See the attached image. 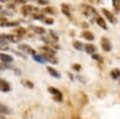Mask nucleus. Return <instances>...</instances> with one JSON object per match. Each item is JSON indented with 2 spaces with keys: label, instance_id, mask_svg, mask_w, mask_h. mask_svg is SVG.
Returning a JSON list of instances; mask_svg holds the SVG:
<instances>
[{
  "label": "nucleus",
  "instance_id": "dca6fc26",
  "mask_svg": "<svg viewBox=\"0 0 120 119\" xmlns=\"http://www.w3.org/2000/svg\"><path fill=\"white\" fill-rule=\"evenodd\" d=\"M32 56H33V59H34L36 62L39 63V64H45V63H46V60L44 59V57L42 56V54H37V53H35V54H33Z\"/></svg>",
  "mask_w": 120,
  "mask_h": 119
},
{
  "label": "nucleus",
  "instance_id": "cd10ccee",
  "mask_svg": "<svg viewBox=\"0 0 120 119\" xmlns=\"http://www.w3.org/2000/svg\"><path fill=\"white\" fill-rule=\"evenodd\" d=\"M39 5H48L49 1L48 0H36Z\"/></svg>",
  "mask_w": 120,
  "mask_h": 119
},
{
  "label": "nucleus",
  "instance_id": "4be33fe9",
  "mask_svg": "<svg viewBox=\"0 0 120 119\" xmlns=\"http://www.w3.org/2000/svg\"><path fill=\"white\" fill-rule=\"evenodd\" d=\"M22 85H24L25 87L29 88V89H32V88L34 87L33 82H30V81H28V80H22Z\"/></svg>",
  "mask_w": 120,
  "mask_h": 119
},
{
  "label": "nucleus",
  "instance_id": "bb28decb",
  "mask_svg": "<svg viewBox=\"0 0 120 119\" xmlns=\"http://www.w3.org/2000/svg\"><path fill=\"white\" fill-rule=\"evenodd\" d=\"M81 67H82V66H81L80 64H74V65L72 66V68H73L74 70H76V71H80V70H81Z\"/></svg>",
  "mask_w": 120,
  "mask_h": 119
},
{
  "label": "nucleus",
  "instance_id": "aec40b11",
  "mask_svg": "<svg viewBox=\"0 0 120 119\" xmlns=\"http://www.w3.org/2000/svg\"><path fill=\"white\" fill-rule=\"evenodd\" d=\"M0 25L4 27H13V26L19 25V22H1Z\"/></svg>",
  "mask_w": 120,
  "mask_h": 119
},
{
  "label": "nucleus",
  "instance_id": "a878e982",
  "mask_svg": "<svg viewBox=\"0 0 120 119\" xmlns=\"http://www.w3.org/2000/svg\"><path fill=\"white\" fill-rule=\"evenodd\" d=\"M91 55H92V58H93L94 60H96V61H101V60H102V57H101L99 54L93 53V54H91Z\"/></svg>",
  "mask_w": 120,
  "mask_h": 119
},
{
  "label": "nucleus",
  "instance_id": "7ed1b4c3",
  "mask_svg": "<svg viewBox=\"0 0 120 119\" xmlns=\"http://www.w3.org/2000/svg\"><path fill=\"white\" fill-rule=\"evenodd\" d=\"M38 12V8L35 7L33 6H23L22 7V13L24 16H29V15H33L35 13Z\"/></svg>",
  "mask_w": 120,
  "mask_h": 119
},
{
  "label": "nucleus",
  "instance_id": "4468645a",
  "mask_svg": "<svg viewBox=\"0 0 120 119\" xmlns=\"http://www.w3.org/2000/svg\"><path fill=\"white\" fill-rule=\"evenodd\" d=\"M30 28H31L35 33H37V34H38V35H43V34L46 33V30H45L43 27H41V26L32 25V26H30Z\"/></svg>",
  "mask_w": 120,
  "mask_h": 119
},
{
  "label": "nucleus",
  "instance_id": "393cba45",
  "mask_svg": "<svg viewBox=\"0 0 120 119\" xmlns=\"http://www.w3.org/2000/svg\"><path fill=\"white\" fill-rule=\"evenodd\" d=\"M50 34H51V36H52V38L53 39V40H58V36H57V34L53 31V30H52V29H50Z\"/></svg>",
  "mask_w": 120,
  "mask_h": 119
},
{
  "label": "nucleus",
  "instance_id": "ddd939ff",
  "mask_svg": "<svg viewBox=\"0 0 120 119\" xmlns=\"http://www.w3.org/2000/svg\"><path fill=\"white\" fill-rule=\"evenodd\" d=\"M84 50L88 54H93L97 51V48L93 44H84Z\"/></svg>",
  "mask_w": 120,
  "mask_h": 119
},
{
  "label": "nucleus",
  "instance_id": "f3484780",
  "mask_svg": "<svg viewBox=\"0 0 120 119\" xmlns=\"http://www.w3.org/2000/svg\"><path fill=\"white\" fill-rule=\"evenodd\" d=\"M82 36L85 39H87V40H94V39H95V37H94L93 33H91V32H89V31H83L82 34Z\"/></svg>",
  "mask_w": 120,
  "mask_h": 119
},
{
  "label": "nucleus",
  "instance_id": "1a4fd4ad",
  "mask_svg": "<svg viewBox=\"0 0 120 119\" xmlns=\"http://www.w3.org/2000/svg\"><path fill=\"white\" fill-rule=\"evenodd\" d=\"M0 60L5 63V64H8V63H12L13 62V57L9 54L4 53V52H0Z\"/></svg>",
  "mask_w": 120,
  "mask_h": 119
},
{
  "label": "nucleus",
  "instance_id": "f704fd0d",
  "mask_svg": "<svg viewBox=\"0 0 120 119\" xmlns=\"http://www.w3.org/2000/svg\"><path fill=\"white\" fill-rule=\"evenodd\" d=\"M1 9H2V6L0 5V10H1Z\"/></svg>",
  "mask_w": 120,
  "mask_h": 119
},
{
  "label": "nucleus",
  "instance_id": "39448f33",
  "mask_svg": "<svg viewBox=\"0 0 120 119\" xmlns=\"http://www.w3.org/2000/svg\"><path fill=\"white\" fill-rule=\"evenodd\" d=\"M10 90H11V85H10V83H9L7 80H5V79H3V78L0 77V92L8 93V92H9Z\"/></svg>",
  "mask_w": 120,
  "mask_h": 119
},
{
  "label": "nucleus",
  "instance_id": "c85d7f7f",
  "mask_svg": "<svg viewBox=\"0 0 120 119\" xmlns=\"http://www.w3.org/2000/svg\"><path fill=\"white\" fill-rule=\"evenodd\" d=\"M76 79H77L78 81H80L82 83H85V80H84L81 75H76Z\"/></svg>",
  "mask_w": 120,
  "mask_h": 119
},
{
  "label": "nucleus",
  "instance_id": "7c9ffc66",
  "mask_svg": "<svg viewBox=\"0 0 120 119\" xmlns=\"http://www.w3.org/2000/svg\"><path fill=\"white\" fill-rule=\"evenodd\" d=\"M0 119H7V118L5 117L4 114H1V113H0Z\"/></svg>",
  "mask_w": 120,
  "mask_h": 119
},
{
  "label": "nucleus",
  "instance_id": "72a5a7b5",
  "mask_svg": "<svg viewBox=\"0 0 120 119\" xmlns=\"http://www.w3.org/2000/svg\"><path fill=\"white\" fill-rule=\"evenodd\" d=\"M4 68V66H2V65H0V70H2Z\"/></svg>",
  "mask_w": 120,
  "mask_h": 119
},
{
  "label": "nucleus",
  "instance_id": "473e14b6",
  "mask_svg": "<svg viewBox=\"0 0 120 119\" xmlns=\"http://www.w3.org/2000/svg\"><path fill=\"white\" fill-rule=\"evenodd\" d=\"M8 1H10V0H0L1 3H4V2H8Z\"/></svg>",
  "mask_w": 120,
  "mask_h": 119
},
{
  "label": "nucleus",
  "instance_id": "6e6552de",
  "mask_svg": "<svg viewBox=\"0 0 120 119\" xmlns=\"http://www.w3.org/2000/svg\"><path fill=\"white\" fill-rule=\"evenodd\" d=\"M95 20H96V22H97V24L98 25V26H100L102 29H104V30H107L108 29V26H107V24H106V22H105V20L101 17V16H99L98 14L95 17Z\"/></svg>",
  "mask_w": 120,
  "mask_h": 119
},
{
  "label": "nucleus",
  "instance_id": "2eb2a0df",
  "mask_svg": "<svg viewBox=\"0 0 120 119\" xmlns=\"http://www.w3.org/2000/svg\"><path fill=\"white\" fill-rule=\"evenodd\" d=\"M41 51H43L44 52H47V53H50V54H55L56 53V51L54 50V49H52V48H51V47H49V46H46V45H44V46H41L40 48H39Z\"/></svg>",
  "mask_w": 120,
  "mask_h": 119
},
{
  "label": "nucleus",
  "instance_id": "20e7f679",
  "mask_svg": "<svg viewBox=\"0 0 120 119\" xmlns=\"http://www.w3.org/2000/svg\"><path fill=\"white\" fill-rule=\"evenodd\" d=\"M18 49H19L22 53L31 54V55H33V54L36 53V51H35L32 47H30L28 44H20V45H18Z\"/></svg>",
  "mask_w": 120,
  "mask_h": 119
},
{
  "label": "nucleus",
  "instance_id": "423d86ee",
  "mask_svg": "<svg viewBox=\"0 0 120 119\" xmlns=\"http://www.w3.org/2000/svg\"><path fill=\"white\" fill-rule=\"evenodd\" d=\"M102 13L104 14V16L106 17V19L111 22V23H116L117 22V19L115 18V16L111 12L109 11L108 9H105V8H102Z\"/></svg>",
  "mask_w": 120,
  "mask_h": 119
},
{
  "label": "nucleus",
  "instance_id": "0eeeda50",
  "mask_svg": "<svg viewBox=\"0 0 120 119\" xmlns=\"http://www.w3.org/2000/svg\"><path fill=\"white\" fill-rule=\"evenodd\" d=\"M100 44H101V48H102V50H103L104 52H110V51L112 50V48L111 41H110L107 37H104L101 38Z\"/></svg>",
  "mask_w": 120,
  "mask_h": 119
},
{
  "label": "nucleus",
  "instance_id": "a211bd4d",
  "mask_svg": "<svg viewBox=\"0 0 120 119\" xmlns=\"http://www.w3.org/2000/svg\"><path fill=\"white\" fill-rule=\"evenodd\" d=\"M73 47H74V49H76L77 51H83V49H84V44L82 43V42H81V41H74L73 42Z\"/></svg>",
  "mask_w": 120,
  "mask_h": 119
},
{
  "label": "nucleus",
  "instance_id": "b1692460",
  "mask_svg": "<svg viewBox=\"0 0 120 119\" xmlns=\"http://www.w3.org/2000/svg\"><path fill=\"white\" fill-rule=\"evenodd\" d=\"M112 5H113L114 8L116 10H118L120 7V0H112Z\"/></svg>",
  "mask_w": 120,
  "mask_h": 119
},
{
  "label": "nucleus",
  "instance_id": "f257e3e1",
  "mask_svg": "<svg viewBox=\"0 0 120 119\" xmlns=\"http://www.w3.org/2000/svg\"><path fill=\"white\" fill-rule=\"evenodd\" d=\"M82 7V13L86 16V17H89V18H95L97 15H98V13H97V11H96V9L92 7V6H90V5H86V4H83V5H82L81 6Z\"/></svg>",
  "mask_w": 120,
  "mask_h": 119
},
{
  "label": "nucleus",
  "instance_id": "c756f323",
  "mask_svg": "<svg viewBox=\"0 0 120 119\" xmlns=\"http://www.w3.org/2000/svg\"><path fill=\"white\" fill-rule=\"evenodd\" d=\"M17 34H19L20 36H22V35H24V34H25V29H22V28H20V29H18V30H17Z\"/></svg>",
  "mask_w": 120,
  "mask_h": 119
},
{
  "label": "nucleus",
  "instance_id": "412c9836",
  "mask_svg": "<svg viewBox=\"0 0 120 119\" xmlns=\"http://www.w3.org/2000/svg\"><path fill=\"white\" fill-rule=\"evenodd\" d=\"M111 76H112V78L113 80L118 79V78L120 77V70H119V69H117V68L112 69V70L111 71Z\"/></svg>",
  "mask_w": 120,
  "mask_h": 119
},
{
  "label": "nucleus",
  "instance_id": "6ab92c4d",
  "mask_svg": "<svg viewBox=\"0 0 120 119\" xmlns=\"http://www.w3.org/2000/svg\"><path fill=\"white\" fill-rule=\"evenodd\" d=\"M61 9L62 12L67 16V17H70V11H69V7L66 4H62L61 5Z\"/></svg>",
  "mask_w": 120,
  "mask_h": 119
},
{
  "label": "nucleus",
  "instance_id": "2f4dec72",
  "mask_svg": "<svg viewBox=\"0 0 120 119\" xmlns=\"http://www.w3.org/2000/svg\"><path fill=\"white\" fill-rule=\"evenodd\" d=\"M68 76L70 77V79H71V81H73V77H72V74H71V73H68Z\"/></svg>",
  "mask_w": 120,
  "mask_h": 119
},
{
  "label": "nucleus",
  "instance_id": "9b49d317",
  "mask_svg": "<svg viewBox=\"0 0 120 119\" xmlns=\"http://www.w3.org/2000/svg\"><path fill=\"white\" fill-rule=\"evenodd\" d=\"M12 110L9 108V107H8L7 105H5V104H3V103H0V113L1 114H12Z\"/></svg>",
  "mask_w": 120,
  "mask_h": 119
},
{
  "label": "nucleus",
  "instance_id": "f8f14e48",
  "mask_svg": "<svg viewBox=\"0 0 120 119\" xmlns=\"http://www.w3.org/2000/svg\"><path fill=\"white\" fill-rule=\"evenodd\" d=\"M47 70H48L49 74H50L52 77H53V78H55V79H60V78H61V74H60L55 68H53V67H47Z\"/></svg>",
  "mask_w": 120,
  "mask_h": 119
},
{
  "label": "nucleus",
  "instance_id": "5701e85b",
  "mask_svg": "<svg viewBox=\"0 0 120 119\" xmlns=\"http://www.w3.org/2000/svg\"><path fill=\"white\" fill-rule=\"evenodd\" d=\"M43 22H44V23H46V24H52L53 23V19H52V18H49V17H44V19L42 20Z\"/></svg>",
  "mask_w": 120,
  "mask_h": 119
},
{
  "label": "nucleus",
  "instance_id": "f03ea898",
  "mask_svg": "<svg viewBox=\"0 0 120 119\" xmlns=\"http://www.w3.org/2000/svg\"><path fill=\"white\" fill-rule=\"evenodd\" d=\"M48 91L53 96L54 100H56V101H58V102L62 101V99H63V95H62V93H61L60 90H58L57 88H55V87H53V86H49V87H48Z\"/></svg>",
  "mask_w": 120,
  "mask_h": 119
},
{
  "label": "nucleus",
  "instance_id": "9d476101",
  "mask_svg": "<svg viewBox=\"0 0 120 119\" xmlns=\"http://www.w3.org/2000/svg\"><path fill=\"white\" fill-rule=\"evenodd\" d=\"M42 56L44 57V59L46 60V62H49V63H52V64H57V60L53 56V54H50V53L44 52L42 54Z\"/></svg>",
  "mask_w": 120,
  "mask_h": 119
}]
</instances>
